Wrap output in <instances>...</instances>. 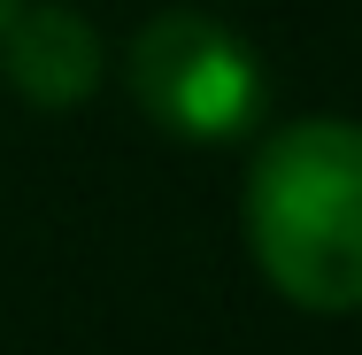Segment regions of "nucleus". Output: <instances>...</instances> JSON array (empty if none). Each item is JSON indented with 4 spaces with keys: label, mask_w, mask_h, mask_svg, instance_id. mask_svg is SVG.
Masks as SVG:
<instances>
[{
    "label": "nucleus",
    "mask_w": 362,
    "mask_h": 355,
    "mask_svg": "<svg viewBox=\"0 0 362 355\" xmlns=\"http://www.w3.org/2000/svg\"><path fill=\"white\" fill-rule=\"evenodd\" d=\"M247 247L255 271L293 309L347 317L362 309V124L355 116H293L262 132L247 162Z\"/></svg>",
    "instance_id": "1"
},
{
    "label": "nucleus",
    "mask_w": 362,
    "mask_h": 355,
    "mask_svg": "<svg viewBox=\"0 0 362 355\" xmlns=\"http://www.w3.org/2000/svg\"><path fill=\"white\" fill-rule=\"evenodd\" d=\"M0 70L31 108H77L100 93V31L62 0H23L0 23Z\"/></svg>",
    "instance_id": "3"
},
{
    "label": "nucleus",
    "mask_w": 362,
    "mask_h": 355,
    "mask_svg": "<svg viewBox=\"0 0 362 355\" xmlns=\"http://www.w3.org/2000/svg\"><path fill=\"white\" fill-rule=\"evenodd\" d=\"M124 85L154 132L177 147H231L262 116V62L209 8H162L132 31Z\"/></svg>",
    "instance_id": "2"
},
{
    "label": "nucleus",
    "mask_w": 362,
    "mask_h": 355,
    "mask_svg": "<svg viewBox=\"0 0 362 355\" xmlns=\"http://www.w3.org/2000/svg\"><path fill=\"white\" fill-rule=\"evenodd\" d=\"M16 8H23V0H0V23H8V16H16Z\"/></svg>",
    "instance_id": "4"
}]
</instances>
